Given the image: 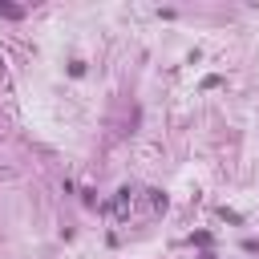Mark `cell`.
<instances>
[{
	"mask_svg": "<svg viewBox=\"0 0 259 259\" xmlns=\"http://www.w3.org/2000/svg\"><path fill=\"white\" fill-rule=\"evenodd\" d=\"M150 206H154V210H166V194H162V190H150Z\"/></svg>",
	"mask_w": 259,
	"mask_h": 259,
	"instance_id": "obj_3",
	"label": "cell"
},
{
	"mask_svg": "<svg viewBox=\"0 0 259 259\" xmlns=\"http://www.w3.org/2000/svg\"><path fill=\"white\" fill-rule=\"evenodd\" d=\"M202 259H214V255H202Z\"/></svg>",
	"mask_w": 259,
	"mask_h": 259,
	"instance_id": "obj_4",
	"label": "cell"
},
{
	"mask_svg": "<svg viewBox=\"0 0 259 259\" xmlns=\"http://www.w3.org/2000/svg\"><path fill=\"white\" fill-rule=\"evenodd\" d=\"M130 206H134V194H130V186H125V190H117V198H113V214H117V219H125V214H130Z\"/></svg>",
	"mask_w": 259,
	"mask_h": 259,
	"instance_id": "obj_1",
	"label": "cell"
},
{
	"mask_svg": "<svg viewBox=\"0 0 259 259\" xmlns=\"http://www.w3.org/2000/svg\"><path fill=\"white\" fill-rule=\"evenodd\" d=\"M0 16H8V20H20V16H24V8H20V4H4V0H0Z\"/></svg>",
	"mask_w": 259,
	"mask_h": 259,
	"instance_id": "obj_2",
	"label": "cell"
}]
</instances>
